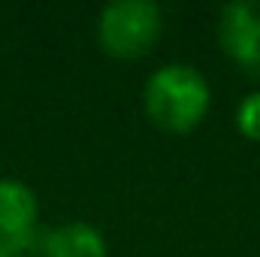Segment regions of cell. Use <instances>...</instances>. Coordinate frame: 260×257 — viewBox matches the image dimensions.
Here are the masks:
<instances>
[{
  "instance_id": "8992f818",
  "label": "cell",
  "mask_w": 260,
  "mask_h": 257,
  "mask_svg": "<svg viewBox=\"0 0 260 257\" xmlns=\"http://www.w3.org/2000/svg\"><path fill=\"white\" fill-rule=\"evenodd\" d=\"M236 127L245 139L260 142V91H251L236 109Z\"/></svg>"
},
{
  "instance_id": "277c9868",
  "label": "cell",
  "mask_w": 260,
  "mask_h": 257,
  "mask_svg": "<svg viewBox=\"0 0 260 257\" xmlns=\"http://www.w3.org/2000/svg\"><path fill=\"white\" fill-rule=\"evenodd\" d=\"M221 49L233 64L248 73H260V3L257 0H236L227 3L218 21Z\"/></svg>"
},
{
  "instance_id": "6da1fadb",
  "label": "cell",
  "mask_w": 260,
  "mask_h": 257,
  "mask_svg": "<svg viewBox=\"0 0 260 257\" xmlns=\"http://www.w3.org/2000/svg\"><path fill=\"white\" fill-rule=\"evenodd\" d=\"M145 115L167 133H188L194 130L209 106H212V88L206 76L191 64H167L157 67L142 91Z\"/></svg>"
},
{
  "instance_id": "7a4b0ae2",
  "label": "cell",
  "mask_w": 260,
  "mask_h": 257,
  "mask_svg": "<svg viewBox=\"0 0 260 257\" xmlns=\"http://www.w3.org/2000/svg\"><path fill=\"white\" fill-rule=\"evenodd\" d=\"M157 37H160V6L151 0H115L100 12L97 40L103 52L118 61L148 55Z\"/></svg>"
},
{
  "instance_id": "5b68a950",
  "label": "cell",
  "mask_w": 260,
  "mask_h": 257,
  "mask_svg": "<svg viewBox=\"0 0 260 257\" xmlns=\"http://www.w3.org/2000/svg\"><path fill=\"white\" fill-rule=\"evenodd\" d=\"M40 257H106L103 233L88 221H64L49 230H40L37 245Z\"/></svg>"
},
{
  "instance_id": "52a82bcc",
  "label": "cell",
  "mask_w": 260,
  "mask_h": 257,
  "mask_svg": "<svg viewBox=\"0 0 260 257\" xmlns=\"http://www.w3.org/2000/svg\"><path fill=\"white\" fill-rule=\"evenodd\" d=\"M18 257H30V254H18Z\"/></svg>"
},
{
  "instance_id": "3957f363",
  "label": "cell",
  "mask_w": 260,
  "mask_h": 257,
  "mask_svg": "<svg viewBox=\"0 0 260 257\" xmlns=\"http://www.w3.org/2000/svg\"><path fill=\"white\" fill-rule=\"evenodd\" d=\"M40 236V203L30 185L0 179V257L27 254Z\"/></svg>"
}]
</instances>
